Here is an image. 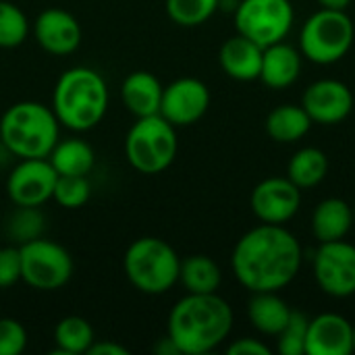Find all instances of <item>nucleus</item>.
Returning <instances> with one entry per match:
<instances>
[{
    "label": "nucleus",
    "instance_id": "nucleus-20",
    "mask_svg": "<svg viewBox=\"0 0 355 355\" xmlns=\"http://www.w3.org/2000/svg\"><path fill=\"white\" fill-rule=\"evenodd\" d=\"M354 223V206H349L341 198H327L314 208L312 233L318 239V243L339 241L345 239Z\"/></svg>",
    "mask_w": 355,
    "mask_h": 355
},
{
    "label": "nucleus",
    "instance_id": "nucleus-16",
    "mask_svg": "<svg viewBox=\"0 0 355 355\" xmlns=\"http://www.w3.org/2000/svg\"><path fill=\"white\" fill-rule=\"evenodd\" d=\"M354 354V324L335 312L310 318L306 355H352Z\"/></svg>",
    "mask_w": 355,
    "mask_h": 355
},
{
    "label": "nucleus",
    "instance_id": "nucleus-19",
    "mask_svg": "<svg viewBox=\"0 0 355 355\" xmlns=\"http://www.w3.org/2000/svg\"><path fill=\"white\" fill-rule=\"evenodd\" d=\"M302 73V52L287 42H277L264 48L260 81L272 89L289 87Z\"/></svg>",
    "mask_w": 355,
    "mask_h": 355
},
{
    "label": "nucleus",
    "instance_id": "nucleus-23",
    "mask_svg": "<svg viewBox=\"0 0 355 355\" xmlns=\"http://www.w3.org/2000/svg\"><path fill=\"white\" fill-rule=\"evenodd\" d=\"M48 160L58 175L87 177L96 164V154L87 141H83L79 137H67V139L56 141Z\"/></svg>",
    "mask_w": 355,
    "mask_h": 355
},
{
    "label": "nucleus",
    "instance_id": "nucleus-14",
    "mask_svg": "<svg viewBox=\"0 0 355 355\" xmlns=\"http://www.w3.org/2000/svg\"><path fill=\"white\" fill-rule=\"evenodd\" d=\"M302 106L310 114L312 123L337 125L345 121L354 108L352 89L337 79L314 81L302 96Z\"/></svg>",
    "mask_w": 355,
    "mask_h": 355
},
{
    "label": "nucleus",
    "instance_id": "nucleus-6",
    "mask_svg": "<svg viewBox=\"0 0 355 355\" xmlns=\"http://www.w3.org/2000/svg\"><path fill=\"white\" fill-rule=\"evenodd\" d=\"M177 150V127L160 114L135 119L125 137V158L141 175L166 171L175 162Z\"/></svg>",
    "mask_w": 355,
    "mask_h": 355
},
{
    "label": "nucleus",
    "instance_id": "nucleus-36",
    "mask_svg": "<svg viewBox=\"0 0 355 355\" xmlns=\"http://www.w3.org/2000/svg\"><path fill=\"white\" fill-rule=\"evenodd\" d=\"M320 8H333V10H347L352 0H318Z\"/></svg>",
    "mask_w": 355,
    "mask_h": 355
},
{
    "label": "nucleus",
    "instance_id": "nucleus-38",
    "mask_svg": "<svg viewBox=\"0 0 355 355\" xmlns=\"http://www.w3.org/2000/svg\"><path fill=\"white\" fill-rule=\"evenodd\" d=\"M354 218H355V204H354Z\"/></svg>",
    "mask_w": 355,
    "mask_h": 355
},
{
    "label": "nucleus",
    "instance_id": "nucleus-25",
    "mask_svg": "<svg viewBox=\"0 0 355 355\" xmlns=\"http://www.w3.org/2000/svg\"><path fill=\"white\" fill-rule=\"evenodd\" d=\"M329 173V158L318 148H302L297 150L289 164H287V177L300 187L310 189L324 181Z\"/></svg>",
    "mask_w": 355,
    "mask_h": 355
},
{
    "label": "nucleus",
    "instance_id": "nucleus-27",
    "mask_svg": "<svg viewBox=\"0 0 355 355\" xmlns=\"http://www.w3.org/2000/svg\"><path fill=\"white\" fill-rule=\"evenodd\" d=\"M164 6L173 23L181 27H198L220 8V0H166Z\"/></svg>",
    "mask_w": 355,
    "mask_h": 355
},
{
    "label": "nucleus",
    "instance_id": "nucleus-4",
    "mask_svg": "<svg viewBox=\"0 0 355 355\" xmlns=\"http://www.w3.org/2000/svg\"><path fill=\"white\" fill-rule=\"evenodd\" d=\"M60 133L54 110L42 102L23 100L8 106L0 119L2 148L21 158H48Z\"/></svg>",
    "mask_w": 355,
    "mask_h": 355
},
{
    "label": "nucleus",
    "instance_id": "nucleus-11",
    "mask_svg": "<svg viewBox=\"0 0 355 355\" xmlns=\"http://www.w3.org/2000/svg\"><path fill=\"white\" fill-rule=\"evenodd\" d=\"M58 173L48 158H21L6 179V193L15 206L40 208L52 200Z\"/></svg>",
    "mask_w": 355,
    "mask_h": 355
},
{
    "label": "nucleus",
    "instance_id": "nucleus-24",
    "mask_svg": "<svg viewBox=\"0 0 355 355\" xmlns=\"http://www.w3.org/2000/svg\"><path fill=\"white\" fill-rule=\"evenodd\" d=\"M179 283L187 293H216L223 283V272L212 258L193 254L181 260Z\"/></svg>",
    "mask_w": 355,
    "mask_h": 355
},
{
    "label": "nucleus",
    "instance_id": "nucleus-33",
    "mask_svg": "<svg viewBox=\"0 0 355 355\" xmlns=\"http://www.w3.org/2000/svg\"><path fill=\"white\" fill-rule=\"evenodd\" d=\"M17 281H21V252H19V245L0 248V289H8Z\"/></svg>",
    "mask_w": 355,
    "mask_h": 355
},
{
    "label": "nucleus",
    "instance_id": "nucleus-10",
    "mask_svg": "<svg viewBox=\"0 0 355 355\" xmlns=\"http://www.w3.org/2000/svg\"><path fill=\"white\" fill-rule=\"evenodd\" d=\"M314 279L331 297H352L355 293V245L345 239L320 243L314 254Z\"/></svg>",
    "mask_w": 355,
    "mask_h": 355
},
{
    "label": "nucleus",
    "instance_id": "nucleus-8",
    "mask_svg": "<svg viewBox=\"0 0 355 355\" xmlns=\"http://www.w3.org/2000/svg\"><path fill=\"white\" fill-rule=\"evenodd\" d=\"M21 252V281L37 291H56L73 277V258L56 241L35 237L23 245Z\"/></svg>",
    "mask_w": 355,
    "mask_h": 355
},
{
    "label": "nucleus",
    "instance_id": "nucleus-30",
    "mask_svg": "<svg viewBox=\"0 0 355 355\" xmlns=\"http://www.w3.org/2000/svg\"><path fill=\"white\" fill-rule=\"evenodd\" d=\"M89 196H92V185H89L87 177L58 175L52 200L67 210H77L87 204Z\"/></svg>",
    "mask_w": 355,
    "mask_h": 355
},
{
    "label": "nucleus",
    "instance_id": "nucleus-17",
    "mask_svg": "<svg viewBox=\"0 0 355 355\" xmlns=\"http://www.w3.org/2000/svg\"><path fill=\"white\" fill-rule=\"evenodd\" d=\"M264 48L250 37L235 33L231 35L218 52V62L223 71L235 81H256L260 79Z\"/></svg>",
    "mask_w": 355,
    "mask_h": 355
},
{
    "label": "nucleus",
    "instance_id": "nucleus-34",
    "mask_svg": "<svg viewBox=\"0 0 355 355\" xmlns=\"http://www.w3.org/2000/svg\"><path fill=\"white\" fill-rule=\"evenodd\" d=\"M229 355H270V347L254 337H243L227 347Z\"/></svg>",
    "mask_w": 355,
    "mask_h": 355
},
{
    "label": "nucleus",
    "instance_id": "nucleus-35",
    "mask_svg": "<svg viewBox=\"0 0 355 355\" xmlns=\"http://www.w3.org/2000/svg\"><path fill=\"white\" fill-rule=\"evenodd\" d=\"M87 355H129V349H125L123 345L119 343H112V341H94Z\"/></svg>",
    "mask_w": 355,
    "mask_h": 355
},
{
    "label": "nucleus",
    "instance_id": "nucleus-28",
    "mask_svg": "<svg viewBox=\"0 0 355 355\" xmlns=\"http://www.w3.org/2000/svg\"><path fill=\"white\" fill-rule=\"evenodd\" d=\"M29 35L27 15L10 0H0V48L21 46Z\"/></svg>",
    "mask_w": 355,
    "mask_h": 355
},
{
    "label": "nucleus",
    "instance_id": "nucleus-37",
    "mask_svg": "<svg viewBox=\"0 0 355 355\" xmlns=\"http://www.w3.org/2000/svg\"><path fill=\"white\" fill-rule=\"evenodd\" d=\"M354 354H355V324H354Z\"/></svg>",
    "mask_w": 355,
    "mask_h": 355
},
{
    "label": "nucleus",
    "instance_id": "nucleus-31",
    "mask_svg": "<svg viewBox=\"0 0 355 355\" xmlns=\"http://www.w3.org/2000/svg\"><path fill=\"white\" fill-rule=\"evenodd\" d=\"M308 324L310 318L300 312L293 310L287 324L283 327V331L277 335V349L281 355H306V337H308Z\"/></svg>",
    "mask_w": 355,
    "mask_h": 355
},
{
    "label": "nucleus",
    "instance_id": "nucleus-12",
    "mask_svg": "<svg viewBox=\"0 0 355 355\" xmlns=\"http://www.w3.org/2000/svg\"><path fill=\"white\" fill-rule=\"evenodd\" d=\"M210 106V89L196 77H181L162 89L160 116L175 127H189L198 123Z\"/></svg>",
    "mask_w": 355,
    "mask_h": 355
},
{
    "label": "nucleus",
    "instance_id": "nucleus-9",
    "mask_svg": "<svg viewBox=\"0 0 355 355\" xmlns=\"http://www.w3.org/2000/svg\"><path fill=\"white\" fill-rule=\"evenodd\" d=\"M233 15L237 33L262 48L283 42L295 19L289 0H239Z\"/></svg>",
    "mask_w": 355,
    "mask_h": 355
},
{
    "label": "nucleus",
    "instance_id": "nucleus-3",
    "mask_svg": "<svg viewBox=\"0 0 355 355\" xmlns=\"http://www.w3.org/2000/svg\"><path fill=\"white\" fill-rule=\"evenodd\" d=\"M52 110L58 123L71 131H89L102 123L108 110V85L89 67L67 69L52 94Z\"/></svg>",
    "mask_w": 355,
    "mask_h": 355
},
{
    "label": "nucleus",
    "instance_id": "nucleus-2",
    "mask_svg": "<svg viewBox=\"0 0 355 355\" xmlns=\"http://www.w3.org/2000/svg\"><path fill=\"white\" fill-rule=\"evenodd\" d=\"M233 329V310L218 293H187L179 300L166 324V335L181 355L216 349Z\"/></svg>",
    "mask_w": 355,
    "mask_h": 355
},
{
    "label": "nucleus",
    "instance_id": "nucleus-7",
    "mask_svg": "<svg viewBox=\"0 0 355 355\" xmlns=\"http://www.w3.org/2000/svg\"><path fill=\"white\" fill-rule=\"evenodd\" d=\"M355 25L345 10L320 8L300 31V52L316 64L339 62L354 46Z\"/></svg>",
    "mask_w": 355,
    "mask_h": 355
},
{
    "label": "nucleus",
    "instance_id": "nucleus-29",
    "mask_svg": "<svg viewBox=\"0 0 355 355\" xmlns=\"http://www.w3.org/2000/svg\"><path fill=\"white\" fill-rule=\"evenodd\" d=\"M6 233L19 245L27 243V241H31L35 237H42V233H44V216H42L40 208H35V206H17V210L8 216Z\"/></svg>",
    "mask_w": 355,
    "mask_h": 355
},
{
    "label": "nucleus",
    "instance_id": "nucleus-21",
    "mask_svg": "<svg viewBox=\"0 0 355 355\" xmlns=\"http://www.w3.org/2000/svg\"><path fill=\"white\" fill-rule=\"evenodd\" d=\"M291 308L277 291H258L248 304V318L252 327L268 337H277L291 316Z\"/></svg>",
    "mask_w": 355,
    "mask_h": 355
},
{
    "label": "nucleus",
    "instance_id": "nucleus-26",
    "mask_svg": "<svg viewBox=\"0 0 355 355\" xmlns=\"http://www.w3.org/2000/svg\"><path fill=\"white\" fill-rule=\"evenodd\" d=\"M96 341L92 324L81 316H67L54 329V354L81 355L87 354Z\"/></svg>",
    "mask_w": 355,
    "mask_h": 355
},
{
    "label": "nucleus",
    "instance_id": "nucleus-15",
    "mask_svg": "<svg viewBox=\"0 0 355 355\" xmlns=\"http://www.w3.org/2000/svg\"><path fill=\"white\" fill-rule=\"evenodd\" d=\"M33 37L42 50L54 56L73 54L83 37L79 21L62 8H46L33 21Z\"/></svg>",
    "mask_w": 355,
    "mask_h": 355
},
{
    "label": "nucleus",
    "instance_id": "nucleus-13",
    "mask_svg": "<svg viewBox=\"0 0 355 355\" xmlns=\"http://www.w3.org/2000/svg\"><path fill=\"white\" fill-rule=\"evenodd\" d=\"M250 206L262 223L285 225L302 206V189L289 177H270L254 187Z\"/></svg>",
    "mask_w": 355,
    "mask_h": 355
},
{
    "label": "nucleus",
    "instance_id": "nucleus-18",
    "mask_svg": "<svg viewBox=\"0 0 355 355\" xmlns=\"http://www.w3.org/2000/svg\"><path fill=\"white\" fill-rule=\"evenodd\" d=\"M164 85L160 79L150 71H133L125 77L121 85V100L127 112L135 119L160 114Z\"/></svg>",
    "mask_w": 355,
    "mask_h": 355
},
{
    "label": "nucleus",
    "instance_id": "nucleus-5",
    "mask_svg": "<svg viewBox=\"0 0 355 355\" xmlns=\"http://www.w3.org/2000/svg\"><path fill=\"white\" fill-rule=\"evenodd\" d=\"M125 277L146 295H162L179 283L181 258L171 243L160 237L135 239L123 258Z\"/></svg>",
    "mask_w": 355,
    "mask_h": 355
},
{
    "label": "nucleus",
    "instance_id": "nucleus-22",
    "mask_svg": "<svg viewBox=\"0 0 355 355\" xmlns=\"http://www.w3.org/2000/svg\"><path fill=\"white\" fill-rule=\"evenodd\" d=\"M312 127V119L302 104H281L266 116V133L279 144L300 141Z\"/></svg>",
    "mask_w": 355,
    "mask_h": 355
},
{
    "label": "nucleus",
    "instance_id": "nucleus-32",
    "mask_svg": "<svg viewBox=\"0 0 355 355\" xmlns=\"http://www.w3.org/2000/svg\"><path fill=\"white\" fill-rule=\"evenodd\" d=\"M27 347V331L15 318H0V355H19Z\"/></svg>",
    "mask_w": 355,
    "mask_h": 355
},
{
    "label": "nucleus",
    "instance_id": "nucleus-1",
    "mask_svg": "<svg viewBox=\"0 0 355 355\" xmlns=\"http://www.w3.org/2000/svg\"><path fill=\"white\" fill-rule=\"evenodd\" d=\"M231 268L235 279L252 293L281 291L302 268V245L283 225L262 223L235 243Z\"/></svg>",
    "mask_w": 355,
    "mask_h": 355
}]
</instances>
